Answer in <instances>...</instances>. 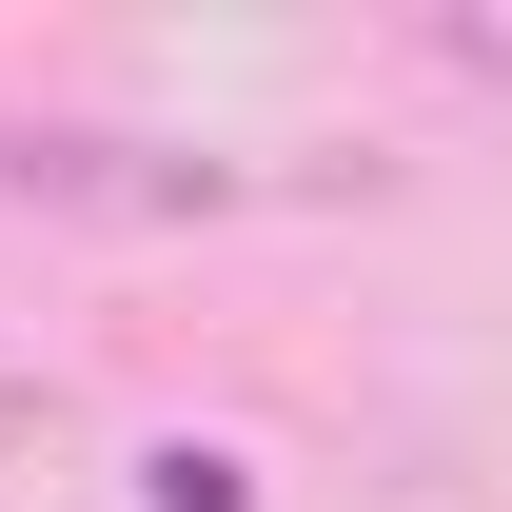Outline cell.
<instances>
[{"label": "cell", "mask_w": 512, "mask_h": 512, "mask_svg": "<svg viewBox=\"0 0 512 512\" xmlns=\"http://www.w3.org/2000/svg\"><path fill=\"white\" fill-rule=\"evenodd\" d=\"M138 473H158V512H256V473H237V453H197V434L138 453Z\"/></svg>", "instance_id": "6da1fadb"}]
</instances>
